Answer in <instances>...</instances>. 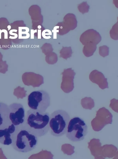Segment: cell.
Instances as JSON below:
<instances>
[{"instance_id": "25", "label": "cell", "mask_w": 118, "mask_h": 159, "mask_svg": "<svg viewBox=\"0 0 118 159\" xmlns=\"http://www.w3.org/2000/svg\"><path fill=\"white\" fill-rule=\"evenodd\" d=\"M9 23L8 20L4 18H0V30H5L8 31Z\"/></svg>"}, {"instance_id": "23", "label": "cell", "mask_w": 118, "mask_h": 159, "mask_svg": "<svg viewBox=\"0 0 118 159\" xmlns=\"http://www.w3.org/2000/svg\"><path fill=\"white\" fill-rule=\"evenodd\" d=\"M42 51L46 55L53 52V49L52 45L50 43H46L44 44L41 48Z\"/></svg>"}, {"instance_id": "11", "label": "cell", "mask_w": 118, "mask_h": 159, "mask_svg": "<svg viewBox=\"0 0 118 159\" xmlns=\"http://www.w3.org/2000/svg\"><path fill=\"white\" fill-rule=\"evenodd\" d=\"M89 78L92 83L98 84L101 89L104 90L109 88L107 79L102 72L98 70H95L92 71Z\"/></svg>"}, {"instance_id": "3", "label": "cell", "mask_w": 118, "mask_h": 159, "mask_svg": "<svg viewBox=\"0 0 118 159\" xmlns=\"http://www.w3.org/2000/svg\"><path fill=\"white\" fill-rule=\"evenodd\" d=\"M70 116L66 111L59 109L54 111L50 115L49 130L51 135L61 137L66 134Z\"/></svg>"}, {"instance_id": "10", "label": "cell", "mask_w": 118, "mask_h": 159, "mask_svg": "<svg viewBox=\"0 0 118 159\" xmlns=\"http://www.w3.org/2000/svg\"><path fill=\"white\" fill-rule=\"evenodd\" d=\"M10 112L9 106L0 102V130L7 128L12 124L9 118Z\"/></svg>"}, {"instance_id": "7", "label": "cell", "mask_w": 118, "mask_h": 159, "mask_svg": "<svg viewBox=\"0 0 118 159\" xmlns=\"http://www.w3.org/2000/svg\"><path fill=\"white\" fill-rule=\"evenodd\" d=\"M9 108L10 111L9 118L12 124L16 126L24 124L26 116L23 105L15 103L10 105Z\"/></svg>"}, {"instance_id": "8", "label": "cell", "mask_w": 118, "mask_h": 159, "mask_svg": "<svg viewBox=\"0 0 118 159\" xmlns=\"http://www.w3.org/2000/svg\"><path fill=\"white\" fill-rule=\"evenodd\" d=\"M62 74L61 89L65 93H69L73 91L74 88L73 80L76 73L72 68H69L65 69Z\"/></svg>"}, {"instance_id": "16", "label": "cell", "mask_w": 118, "mask_h": 159, "mask_svg": "<svg viewBox=\"0 0 118 159\" xmlns=\"http://www.w3.org/2000/svg\"><path fill=\"white\" fill-rule=\"evenodd\" d=\"M81 104L86 109L91 110L94 107V100L90 97H86L82 100Z\"/></svg>"}, {"instance_id": "14", "label": "cell", "mask_w": 118, "mask_h": 159, "mask_svg": "<svg viewBox=\"0 0 118 159\" xmlns=\"http://www.w3.org/2000/svg\"><path fill=\"white\" fill-rule=\"evenodd\" d=\"M63 22L70 31L74 30L77 26L76 18L75 15L73 14L69 13L65 15Z\"/></svg>"}, {"instance_id": "24", "label": "cell", "mask_w": 118, "mask_h": 159, "mask_svg": "<svg viewBox=\"0 0 118 159\" xmlns=\"http://www.w3.org/2000/svg\"><path fill=\"white\" fill-rule=\"evenodd\" d=\"M109 48L106 46H103L99 47V54L103 58L109 55Z\"/></svg>"}, {"instance_id": "6", "label": "cell", "mask_w": 118, "mask_h": 159, "mask_svg": "<svg viewBox=\"0 0 118 159\" xmlns=\"http://www.w3.org/2000/svg\"><path fill=\"white\" fill-rule=\"evenodd\" d=\"M112 113L108 109L104 107L100 108L91 122L93 129L96 131H100L105 125L112 124Z\"/></svg>"}, {"instance_id": "17", "label": "cell", "mask_w": 118, "mask_h": 159, "mask_svg": "<svg viewBox=\"0 0 118 159\" xmlns=\"http://www.w3.org/2000/svg\"><path fill=\"white\" fill-rule=\"evenodd\" d=\"M55 27L57 32L60 35H65L70 31L65 26L63 22H59Z\"/></svg>"}, {"instance_id": "26", "label": "cell", "mask_w": 118, "mask_h": 159, "mask_svg": "<svg viewBox=\"0 0 118 159\" xmlns=\"http://www.w3.org/2000/svg\"><path fill=\"white\" fill-rule=\"evenodd\" d=\"M3 58V55L1 52H0V61H2Z\"/></svg>"}, {"instance_id": "19", "label": "cell", "mask_w": 118, "mask_h": 159, "mask_svg": "<svg viewBox=\"0 0 118 159\" xmlns=\"http://www.w3.org/2000/svg\"><path fill=\"white\" fill-rule=\"evenodd\" d=\"M12 45L11 39L9 38L0 39V48L5 50L9 49Z\"/></svg>"}, {"instance_id": "1", "label": "cell", "mask_w": 118, "mask_h": 159, "mask_svg": "<svg viewBox=\"0 0 118 159\" xmlns=\"http://www.w3.org/2000/svg\"><path fill=\"white\" fill-rule=\"evenodd\" d=\"M50 115L48 112L42 113L29 109L27 112L24 126L37 137L46 135L49 131Z\"/></svg>"}, {"instance_id": "21", "label": "cell", "mask_w": 118, "mask_h": 159, "mask_svg": "<svg viewBox=\"0 0 118 159\" xmlns=\"http://www.w3.org/2000/svg\"><path fill=\"white\" fill-rule=\"evenodd\" d=\"M90 6L87 4V2H83L78 5V9L79 12L84 14L88 12Z\"/></svg>"}, {"instance_id": "18", "label": "cell", "mask_w": 118, "mask_h": 159, "mask_svg": "<svg viewBox=\"0 0 118 159\" xmlns=\"http://www.w3.org/2000/svg\"><path fill=\"white\" fill-rule=\"evenodd\" d=\"M60 53V57L66 60L72 56V52L71 47H63Z\"/></svg>"}, {"instance_id": "22", "label": "cell", "mask_w": 118, "mask_h": 159, "mask_svg": "<svg viewBox=\"0 0 118 159\" xmlns=\"http://www.w3.org/2000/svg\"><path fill=\"white\" fill-rule=\"evenodd\" d=\"M118 22L112 26L110 31V37L115 40H117L118 37Z\"/></svg>"}, {"instance_id": "12", "label": "cell", "mask_w": 118, "mask_h": 159, "mask_svg": "<svg viewBox=\"0 0 118 159\" xmlns=\"http://www.w3.org/2000/svg\"><path fill=\"white\" fill-rule=\"evenodd\" d=\"M29 9V13L31 16L33 23V27L37 28L42 26L43 23V16L41 14V10L37 6H33Z\"/></svg>"}, {"instance_id": "9", "label": "cell", "mask_w": 118, "mask_h": 159, "mask_svg": "<svg viewBox=\"0 0 118 159\" xmlns=\"http://www.w3.org/2000/svg\"><path fill=\"white\" fill-rule=\"evenodd\" d=\"M101 40V37L96 31L90 29L83 32L81 35L80 41L83 45L88 43L99 44Z\"/></svg>"}, {"instance_id": "15", "label": "cell", "mask_w": 118, "mask_h": 159, "mask_svg": "<svg viewBox=\"0 0 118 159\" xmlns=\"http://www.w3.org/2000/svg\"><path fill=\"white\" fill-rule=\"evenodd\" d=\"M97 48V45L93 43H88L84 45L83 52L86 57H89L93 55Z\"/></svg>"}, {"instance_id": "5", "label": "cell", "mask_w": 118, "mask_h": 159, "mask_svg": "<svg viewBox=\"0 0 118 159\" xmlns=\"http://www.w3.org/2000/svg\"><path fill=\"white\" fill-rule=\"evenodd\" d=\"M28 103L30 109L44 113L50 106V96L44 90L34 91L28 95Z\"/></svg>"}, {"instance_id": "13", "label": "cell", "mask_w": 118, "mask_h": 159, "mask_svg": "<svg viewBox=\"0 0 118 159\" xmlns=\"http://www.w3.org/2000/svg\"><path fill=\"white\" fill-rule=\"evenodd\" d=\"M16 129V126L13 124L8 128L0 130V143L5 145H9L12 143V135Z\"/></svg>"}, {"instance_id": "2", "label": "cell", "mask_w": 118, "mask_h": 159, "mask_svg": "<svg viewBox=\"0 0 118 159\" xmlns=\"http://www.w3.org/2000/svg\"><path fill=\"white\" fill-rule=\"evenodd\" d=\"M13 148L23 153L34 149L38 143L37 137L27 129L24 125L16 126L15 132L12 135Z\"/></svg>"}, {"instance_id": "4", "label": "cell", "mask_w": 118, "mask_h": 159, "mask_svg": "<svg viewBox=\"0 0 118 159\" xmlns=\"http://www.w3.org/2000/svg\"><path fill=\"white\" fill-rule=\"evenodd\" d=\"M88 133V127L82 118L74 117L70 120L66 133L70 141L79 142L83 141Z\"/></svg>"}, {"instance_id": "20", "label": "cell", "mask_w": 118, "mask_h": 159, "mask_svg": "<svg viewBox=\"0 0 118 159\" xmlns=\"http://www.w3.org/2000/svg\"><path fill=\"white\" fill-rule=\"evenodd\" d=\"M46 60L49 64H53L57 62L58 57L55 53L52 52L46 55Z\"/></svg>"}]
</instances>
